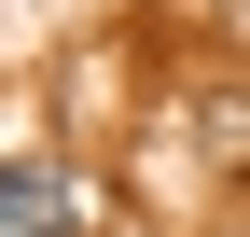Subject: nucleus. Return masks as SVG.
<instances>
[{"mask_svg": "<svg viewBox=\"0 0 250 237\" xmlns=\"http://www.w3.org/2000/svg\"><path fill=\"white\" fill-rule=\"evenodd\" d=\"M83 223V182L42 154H0V237H70Z\"/></svg>", "mask_w": 250, "mask_h": 237, "instance_id": "obj_1", "label": "nucleus"}]
</instances>
